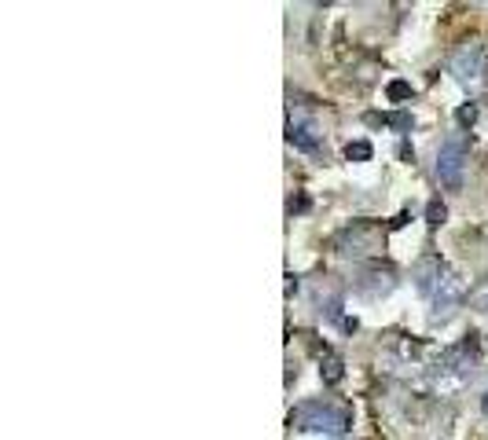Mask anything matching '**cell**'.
I'll return each instance as SVG.
<instances>
[{
	"mask_svg": "<svg viewBox=\"0 0 488 440\" xmlns=\"http://www.w3.org/2000/svg\"><path fill=\"white\" fill-rule=\"evenodd\" d=\"M462 297H466V287H462V279L455 276V271H444L441 276V282L433 287V294H430V301H433V308L437 312L433 316H452L455 308L462 305Z\"/></svg>",
	"mask_w": 488,
	"mask_h": 440,
	"instance_id": "4",
	"label": "cell"
},
{
	"mask_svg": "<svg viewBox=\"0 0 488 440\" xmlns=\"http://www.w3.org/2000/svg\"><path fill=\"white\" fill-rule=\"evenodd\" d=\"M319 374H323V382L327 385H338L345 378V367H342V359L334 356V353H323V364H319Z\"/></svg>",
	"mask_w": 488,
	"mask_h": 440,
	"instance_id": "8",
	"label": "cell"
},
{
	"mask_svg": "<svg viewBox=\"0 0 488 440\" xmlns=\"http://www.w3.org/2000/svg\"><path fill=\"white\" fill-rule=\"evenodd\" d=\"M470 301H473V305H478V308H481V312H488V279H485V282H481V287H478V290H473V294H470Z\"/></svg>",
	"mask_w": 488,
	"mask_h": 440,
	"instance_id": "13",
	"label": "cell"
},
{
	"mask_svg": "<svg viewBox=\"0 0 488 440\" xmlns=\"http://www.w3.org/2000/svg\"><path fill=\"white\" fill-rule=\"evenodd\" d=\"M448 74H452L459 85H478L485 77V44L481 41H462L452 51V59H448Z\"/></svg>",
	"mask_w": 488,
	"mask_h": 440,
	"instance_id": "3",
	"label": "cell"
},
{
	"mask_svg": "<svg viewBox=\"0 0 488 440\" xmlns=\"http://www.w3.org/2000/svg\"><path fill=\"white\" fill-rule=\"evenodd\" d=\"M462 173H466V136L455 133L441 144V151H437V180H441V187L459 191Z\"/></svg>",
	"mask_w": 488,
	"mask_h": 440,
	"instance_id": "2",
	"label": "cell"
},
{
	"mask_svg": "<svg viewBox=\"0 0 488 440\" xmlns=\"http://www.w3.org/2000/svg\"><path fill=\"white\" fill-rule=\"evenodd\" d=\"M294 430H308V433H330L338 437L345 425H349V415L334 404H323V400H312V404H301L298 411L290 415Z\"/></svg>",
	"mask_w": 488,
	"mask_h": 440,
	"instance_id": "1",
	"label": "cell"
},
{
	"mask_svg": "<svg viewBox=\"0 0 488 440\" xmlns=\"http://www.w3.org/2000/svg\"><path fill=\"white\" fill-rule=\"evenodd\" d=\"M385 96H389V103H407V99L415 96V92H411V85H407V81H389V88H385Z\"/></svg>",
	"mask_w": 488,
	"mask_h": 440,
	"instance_id": "10",
	"label": "cell"
},
{
	"mask_svg": "<svg viewBox=\"0 0 488 440\" xmlns=\"http://www.w3.org/2000/svg\"><path fill=\"white\" fill-rule=\"evenodd\" d=\"M455 121H459L462 128H470L473 121H478V103H462V107L455 110Z\"/></svg>",
	"mask_w": 488,
	"mask_h": 440,
	"instance_id": "12",
	"label": "cell"
},
{
	"mask_svg": "<svg viewBox=\"0 0 488 440\" xmlns=\"http://www.w3.org/2000/svg\"><path fill=\"white\" fill-rule=\"evenodd\" d=\"M385 125H396L401 133H407V128H411V114H389V118H385Z\"/></svg>",
	"mask_w": 488,
	"mask_h": 440,
	"instance_id": "14",
	"label": "cell"
},
{
	"mask_svg": "<svg viewBox=\"0 0 488 440\" xmlns=\"http://www.w3.org/2000/svg\"><path fill=\"white\" fill-rule=\"evenodd\" d=\"M444 264H441V257H426V261H419V268H415V287L422 290V294H433V287L441 282V276H444Z\"/></svg>",
	"mask_w": 488,
	"mask_h": 440,
	"instance_id": "6",
	"label": "cell"
},
{
	"mask_svg": "<svg viewBox=\"0 0 488 440\" xmlns=\"http://www.w3.org/2000/svg\"><path fill=\"white\" fill-rule=\"evenodd\" d=\"M371 154H375V147H371L367 139H353V144L345 147V158L349 162H371Z\"/></svg>",
	"mask_w": 488,
	"mask_h": 440,
	"instance_id": "9",
	"label": "cell"
},
{
	"mask_svg": "<svg viewBox=\"0 0 488 440\" xmlns=\"http://www.w3.org/2000/svg\"><path fill=\"white\" fill-rule=\"evenodd\" d=\"M444 217H448L444 202H441V198H433V202L426 205V224H430V228H441V224H444Z\"/></svg>",
	"mask_w": 488,
	"mask_h": 440,
	"instance_id": "11",
	"label": "cell"
},
{
	"mask_svg": "<svg viewBox=\"0 0 488 440\" xmlns=\"http://www.w3.org/2000/svg\"><path fill=\"white\" fill-rule=\"evenodd\" d=\"M481 411H485V415H488V393L481 396Z\"/></svg>",
	"mask_w": 488,
	"mask_h": 440,
	"instance_id": "15",
	"label": "cell"
},
{
	"mask_svg": "<svg viewBox=\"0 0 488 440\" xmlns=\"http://www.w3.org/2000/svg\"><path fill=\"white\" fill-rule=\"evenodd\" d=\"M287 139L298 151H308V154H316L319 151V139H316V128L308 125V121H294L290 118V125H287Z\"/></svg>",
	"mask_w": 488,
	"mask_h": 440,
	"instance_id": "7",
	"label": "cell"
},
{
	"mask_svg": "<svg viewBox=\"0 0 488 440\" xmlns=\"http://www.w3.org/2000/svg\"><path fill=\"white\" fill-rule=\"evenodd\" d=\"M356 287L364 290V294H371V297H378V294H389L396 287V276H393L389 264H371L364 276H360Z\"/></svg>",
	"mask_w": 488,
	"mask_h": 440,
	"instance_id": "5",
	"label": "cell"
}]
</instances>
